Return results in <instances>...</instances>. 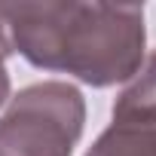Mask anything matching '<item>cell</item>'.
<instances>
[{"label": "cell", "mask_w": 156, "mask_h": 156, "mask_svg": "<svg viewBox=\"0 0 156 156\" xmlns=\"http://www.w3.org/2000/svg\"><path fill=\"white\" fill-rule=\"evenodd\" d=\"M144 6L76 0H0V58L70 73L104 89L135 76L144 61Z\"/></svg>", "instance_id": "1"}, {"label": "cell", "mask_w": 156, "mask_h": 156, "mask_svg": "<svg viewBox=\"0 0 156 156\" xmlns=\"http://www.w3.org/2000/svg\"><path fill=\"white\" fill-rule=\"evenodd\" d=\"M86 126V98L64 80L25 86L0 116V156H70Z\"/></svg>", "instance_id": "2"}, {"label": "cell", "mask_w": 156, "mask_h": 156, "mask_svg": "<svg viewBox=\"0 0 156 156\" xmlns=\"http://www.w3.org/2000/svg\"><path fill=\"white\" fill-rule=\"evenodd\" d=\"M86 156H156V116H113Z\"/></svg>", "instance_id": "3"}, {"label": "cell", "mask_w": 156, "mask_h": 156, "mask_svg": "<svg viewBox=\"0 0 156 156\" xmlns=\"http://www.w3.org/2000/svg\"><path fill=\"white\" fill-rule=\"evenodd\" d=\"M113 116H156V52H150L113 101Z\"/></svg>", "instance_id": "4"}, {"label": "cell", "mask_w": 156, "mask_h": 156, "mask_svg": "<svg viewBox=\"0 0 156 156\" xmlns=\"http://www.w3.org/2000/svg\"><path fill=\"white\" fill-rule=\"evenodd\" d=\"M9 101V73H6V64L0 58V107Z\"/></svg>", "instance_id": "5"}]
</instances>
